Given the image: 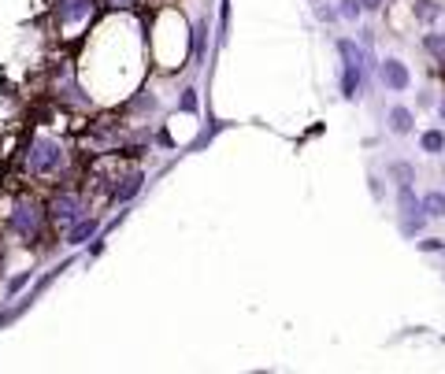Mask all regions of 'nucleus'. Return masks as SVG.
<instances>
[{
    "instance_id": "nucleus-1",
    "label": "nucleus",
    "mask_w": 445,
    "mask_h": 374,
    "mask_svg": "<svg viewBox=\"0 0 445 374\" xmlns=\"http://www.w3.org/2000/svg\"><path fill=\"white\" fill-rule=\"evenodd\" d=\"M63 160H67V152H63L60 141L37 137V141H30V152H26V170L37 175V178H49L63 167Z\"/></svg>"
},
{
    "instance_id": "nucleus-2",
    "label": "nucleus",
    "mask_w": 445,
    "mask_h": 374,
    "mask_svg": "<svg viewBox=\"0 0 445 374\" xmlns=\"http://www.w3.org/2000/svg\"><path fill=\"white\" fill-rule=\"evenodd\" d=\"M45 219H49V208H41L37 200H19L16 211H11V230L23 237V241H37L41 230H45Z\"/></svg>"
},
{
    "instance_id": "nucleus-3",
    "label": "nucleus",
    "mask_w": 445,
    "mask_h": 374,
    "mask_svg": "<svg viewBox=\"0 0 445 374\" xmlns=\"http://www.w3.org/2000/svg\"><path fill=\"white\" fill-rule=\"evenodd\" d=\"M85 215V200L78 197V193H56L52 197V204H49V223L52 226H60V230H67L71 223H78Z\"/></svg>"
},
{
    "instance_id": "nucleus-4",
    "label": "nucleus",
    "mask_w": 445,
    "mask_h": 374,
    "mask_svg": "<svg viewBox=\"0 0 445 374\" xmlns=\"http://www.w3.org/2000/svg\"><path fill=\"white\" fill-rule=\"evenodd\" d=\"M338 52L341 60H346V75H341V93H346L349 100L360 93V75H364V56L360 49L353 45V41H338Z\"/></svg>"
},
{
    "instance_id": "nucleus-5",
    "label": "nucleus",
    "mask_w": 445,
    "mask_h": 374,
    "mask_svg": "<svg viewBox=\"0 0 445 374\" xmlns=\"http://www.w3.org/2000/svg\"><path fill=\"white\" fill-rule=\"evenodd\" d=\"M93 4L97 0H56V19H60V26L85 23L93 15Z\"/></svg>"
},
{
    "instance_id": "nucleus-6",
    "label": "nucleus",
    "mask_w": 445,
    "mask_h": 374,
    "mask_svg": "<svg viewBox=\"0 0 445 374\" xmlns=\"http://www.w3.org/2000/svg\"><path fill=\"white\" fill-rule=\"evenodd\" d=\"M141 182H145V175H141V170H130V175L116 178V185H111V200H116V204H123V200H130V197L141 189Z\"/></svg>"
},
{
    "instance_id": "nucleus-7",
    "label": "nucleus",
    "mask_w": 445,
    "mask_h": 374,
    "mask_svg": "<svg viewBox=\"0 0 445 374\" xmlns=\"http://www.w3.org/2000/svg\"><path fill=\"white\" fill-rule=\"evenodd\" d=\"M382 82L390 85V89H405L408 85V67L401 60H386L382 63Z\"/></svg>"
},
{
    "instance_id": "nucleus-8",
    "label": "nucleus",
    "mask_w": 445,
    "mask_h": 374,
    "mask_svg": "<svg viewBox=\"0 0 445 374\" xmlns=\"http://www.w3.org/2000/svg\"><path fill=\"white\" fill-rule=\"evenodd\" d=\"M93 234H97V219H85L82 215L78 223L67 226V244H82V241H90Z\"/></svg>"
},
{
    "instance_id": "nucleus-9",
    "label": "nucleus",
    "mask_w": 445,
    "mask_h": 374,
    "mask_svg": "<svg viewBox=\"0 0 445 374\" xmlns=\"http://www.w3.org/2000/svg\"><path fill=\"white\" fill-rule=\"evenodd\" d=\"M390 130L394 134H408L412 130V111L408 108H394L390 111Z\"/></svg>"
},
{
    "instance_id": "nucleus-10",
    "label": "nucleus",
    "mask_w": 445,
    "mask_h": 374,
    "mask_svg": "<svg viewBox=\"0 0 445 374\" xmlns=\"http://www.w3.org/2000/svg\"><path fill=\"white\" fill-rule=\"evenodd\" d=\"M420 208H423V215H445V197L441 193H427L420 200Z\"/></svg>"
},
{
    "instance_id": "nucleus-11",
    "label": "nucleus",
    "mask_w": 445,
    "mask_h": 374,
    "mask_svg": "<svg viewBox=\"0 0 445 374\" xmlns=\"http://www.w3.org/2000/svg\"><path fill=\"white\" fill-rule=\"evenodd\" d=\"M423 152H445V134L441 130H427L423 134Z\"/></svg>"
},
{
    "instance_id": "nucleus-12",
    "label": "nucleus",
    "mask_w": 445,
    "mask_h": 374,
    "mask_svg": "<svg viewBox=\"0 0 445 374\" xmlns=\"http://www.w3.org/2000/svg\"><path fill=\"white\" fill-rule=\"evenodd\" d=\"M205 37H208V23H200L193 30V45H197V56H205Z\"/></svg>"
},
{
    "instance_id": "nucleus-13",
    "label": "nucleus",
    "mask_w": 445,
    "mask_h": 374,
    "mask_svg": "<svg viewBox=\"0 0 445 374\" xmlns=\"http://www.w3.org/2000/svg\"><path fill=\"white\" fill-rule=\"evenodd\" d=\"M341 15H346V19H356V15H360V0H341Z\"/></svg>"
},
{
    "instance_id": "nucleus-14",
    "label": "nucleus",
    "mask_w": 445,
    "mask_h": 374,
    "mask_svg": "<svg viewBox=\"0 0 445 374\" xmlns=\"http://www.w3.org/2000/svg\"><path fill=\"white\" fill-rule=\"evenodd\" d=\"M178 108H182V111H197V93H193V89H185L182 100H178Z\"/></svg>"
},
{
    "instance_id": "nucleus-15",
    "label": "nucleus",
    "mask_w": 445,
    "mask_h": 374,
    "mask_svg": "<svg viewBox=\"0 0 445 374\" xmlns=\"http://www.w3.org/2000/svg\"><path fill=\"white\" fill-rule=\"evenodd\" d=\"M394 175L401 178V185H412V182H408V178H412V170H408V167H401V163H397V167H394Z\"/></svg>"
},
{
    "instance_id": "nucleus-16",
    "label": "nucleus",
    "mask_w": 445,
    "mask_h": 374,
    "mask_svg": "<svg viewBox=\"0 0 445 374\" xmlns=\"http://www.w3.org/2000/svg\"><path fill=\"white\" fill-rule=\"evenodd\" d=\"M427 49H434V52H445V37H427Z\"/></svg>"
},
{
    "instance_id": "nucleus-17",
    "label": "nucleus",
    "mask_w": 445,
    "mask_h": 374,
    "mask_svg": "<svg viewBox=\"0 0 445 374\" xmlns=\"http://www.w3.org/2000/svg\"><path fill=\"white\" fill-rule=\"evenodd\" d=\"M420 249H423V252H438V249H441V244H438L434 237H430V241H420Z\"/></svg>"
},
{
    "instance_id": "nucleus-18",
    "label": "nucleus",
    "mask_w": 445,
    "mask_h": 374,
    "mask_svg": "<svg viewBox=\"0 0 445 374\" xmlns=\"http://www.w3.org/2000/svg\"><path fill=\"white\" fill-rule=\"evenodd\" d=\"M104 4H108V8H130L134 0H104Z\"/></svg>"
},
{
    "instance_id": "nucleus-19",
    "label": "nucleus",
    "mask_w": 445,
    "mask_h": 374,
    "mask_svg": "<svg viewBox=\"0 0 445 374\" xmlns=\"http://www.w3.org/2000/svg\"><path fill=\"white\" fill-rule=\"evenodd\" d=\"M360 8H367V11H375V8H382V0H360Z\"/></svg>"
}]
</instances>
